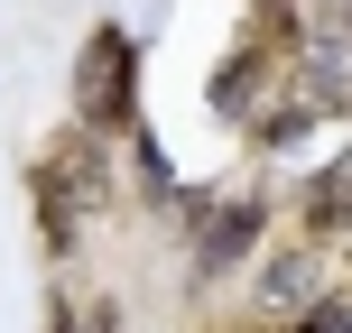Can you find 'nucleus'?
<instances>
[{
  "mask_svg": "<svg viewBox=\"0 0 352 333\" xmlns=\"http://www.w3.org/2000/svg\"><path fill=\"white\" fill-rule=\"evenodd\" d=\"M28 213H37V241H47V260H74L84 250V231H93V204L65 185V167L37 148L28 158Z\"/></svg>",
  "mask_w": 352,
  "mask_h": 333,
  "instance_id": "20e7f679",
  "label": "nucleus"
},
{
  "mask_svg": "<svg viewBox=\"0 0 352 333\" xmlns=\"http://www.w3.org/2000/svg\"><path fill=\"white\" fill-rule=\"evenodd\" d=\"M278 333H352V297H316L306 315H287Z\"/></svg>",
  "mask_w": 352,
  "mask_h": 333,
  "instance_id": "423d86ee",
  "label": "nucleus"
},
{
  "mask_svg": "<svg viewBox=\"0 0 352 333\" xmlns=\"http://www.w3.org/2000/svg\"><path fill=\"white\" fill-rule=\"evenodd\" d=\"M130 167H140V194L158 213H176V194H186V176L167 167V148H158V130H130Z\"/></svg>",
  "mask_w": 352,
  "mask_h": 333,
  "instance_id": "39448f33",
  "label": "nucleus"
},
{
  "mask_svg": "<svg viewBox=\"0 0 352 333\" xmlns=\"http://www.w3.org/2000/svg\"><path fill=\"white\" fill-rule=\"evenodd\" d=\"M269 241V194L260 185H232L195 213V250H186V287H223L232 268H250Z\"/></svg>",
  "mask_w": 352,
  "mask_h": 333,
  "instance_id": "f03ea898",
  "label": "nucleus"
},
{
  "mask_svg": "<svg viewBox=\"0 0 352 333\" xmlns=\"http://www.w3.org/2000/svg\"><path fill=\"white\" fill-rule=\"evenodd\" d=\"M324 278H334V241H278L260 268H250V306L287 324V315H306L316 297H334Z\"/></svg>",
  "mask_w": 352,
  "mask_h": 333,
  "instance_id": "7ed1b4c3",
  "label": "nucleus"
},
{
  "mask_svg": "<svg viewBox=\"0 0 352 333\" xmlns=\"http://www.w3.org/2000/svg\"><path fill=\"white\" fill-rule=\"evenodd\" d=\"M74 121L102 130V139H130L140 130V37L121 19H102L84 37V56H74Z\"/></svg>",
  "mask_w": 352,
  "mask_h": 333,
  "instance_id": "f257e3e1",
  "label": "nucleus"
},
{
  "mask_svg": "<svg viewBox=\"0 0 352 333\" xmlns=\"http://www.w3.org/2000/svg\"><path fill=\"white\" fill-rule=\"evenodd\" d=\"M74 333H121V297H74Z\"/></svg>",
  "mask_w": 352,
  "mask_h": 333,
  "instance_id": "0eeeda50",
  "label": "nucleus"
}]
</instances>
